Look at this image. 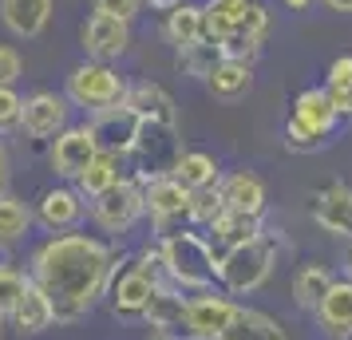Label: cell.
<instances>
[{
  "label": "cell",
  "mask_w": 352,
  "mask_h": 340,
  "mask_svg": "<svg viewBox=\"0 0 352 340\" xmlns=\"http://www.w3.org/2000/svg\"><path fill=\"white\" fill-rule=\"evenodd\" d=\"M115 273V253L87 234H56L36 249L32 281L48 293L56 324L83 321L107 293Z\"/></svg>",
  "instance_id": "cell-1"
},
{
  "label": "cell",
  "mask_w": 352,
  "mask_h": 340,
  "mask_svg": "<svg viewBox=\"0 0 352 340\" xmlns=\"http://www.w3.org/2000/svg\"><path fill=\"white\" fill-rule=\"evenodd\" d=\"M159 253H162L166 281H170L175 289L202 293L218 281V253H214V245H210L202 234H194V229H170V234H162Z\"/></svg>",
  "instance_id": "cell-2"
},
{
  "label": "cell",
  "mask_w": 352,
  "mask_h": 340,
  "mask_svg": "<svg viewBox=\"0 0 352 340\" xmlns=\"http://www.w3.org/2000/svg\"><path fill=\"white\" fill-rule=\"evenodd\" d=\"M273 261H277V238L273 234H257V238L226 249L222 258H218V281L234 297H245V293L261 289L270 281Z\"/></svg>",
  "instance_id": "cell-3"
},
{
  "label": "cell",
  "mask_w": 352,
  "mask_h": 340,
  "mask_svg": "<svg viewBox=\"0 0 352 340\" xmlns=\"http://www.w3.org/2000/svg\"><path fill=\"white\" fill-rule=\"evenodd\" d=\"M336 107L324 87H309L293 99V111L285 119V143L293 150H317V146L329 143V135L336 127Z\"/></svg>",
  "instance_id": "cell-4"
},
{
  "label": "cell",
  "mask_w": 352,
  "mask_h": 340,
  "mask_svg": "<svg viewBox=\"0 0 352 340\" xmlns=\"http://www.w3.org/2000/svg\"><path fill=\"white\" fill-rule=\"evenodd\" d=\"M127 99V83L119 71H111L99 60H87V64L72 67L67 76V103H76L83 111H107V107H119Z\"/></svg>",
  "instance_id": "cell-5"
},
{
  "label": "cell",
  "mask_w": 352,
  "mask_h": 340,
  "mask_svg": "<svg viewBox=\"0 0 352 340\" xmlns=\"http://www.w3.org/2000/svg\"><path fill=\"white\" fill-rule=\"evenodd\" d=\"M131 155L139 159V174H143V182L170 174L175 162H178V155H182V146H178V123L143 119V123H139V139H135V146H131Z\"/></svg>",
  "instance_id": "cell-6"
},
{
  "label": "cell",
  "mask_w": 352,
  "mask_h": 340,
  "mask_svg": "<svg viewBox=\"0 0 352 340\" xmlns=\"http://www.w3.org/2000/svg\"><path fill=\"white\" fill-rule=\"evenodd\" d=\"M143 214H146L143 186H135V182H115L111 190H103V194L91 198V218L107 234H127Z\"/></svg>",
  "instance_id": "cell-7"
},
{
  "label": "cell",
  "mask_w": 352,
  "mask_h": 340,
  "mask_svg": "<svg viewBox=\"0 0 352 340\" xmlns=\"http://www.w3.org/2000/svg\"><path fill=\"white\" fill-rule=\"evenodd\" d=\"M238 305L214 289H202L186 297V340H218L230 328Z\"/></svg>",
  "instance_id": "cell-8"
},
{
  "label": "cell",
  "mask_w": 352,
  "mask_h": 340,
  "mask_svg": "<svg viewBox=\"0 0 352 340\" xmlns=\"http://www.w3.org/2000/svg\"><path fill=\"white\" fill-rule=\"evenodd\" d=\"M139 115L131 111L127 103H119V107H107V111H96L87 119V131H91V139L103 155H131V146L139 139Z\"/></svg>",
  "instance_id": "cell-9"
},
{
  "label": "cell",
  "mask_w": 352,
  "mask_h": 340,
  "mask_svg": "<svg viewBox=\"0 0 352 340\" xmlns=\"http://www.w3.org/2000/svg\"><path fill=\"white\" fill-rule=\"evenodd\" d=\"M190 198H194V190H186L175 174H162V179H146L143 182L146 214L159 222L162 234H170V222L190 218Z\"/></svg>",
  "instance_id": "cell-10"
},
{
  "label": "cell",
  "mask_w": 352,
  "mask_h": 340,
  "mask_svg": "<svg viewBox=\"0 0 352 340\" xmlns=\"http://www.w3.org/2000/svg\"><path fill=\"white\" fill-rule=\"evenodd\" d=\"M20 127L32 139H56L60 131H67V95H56V91L28 95L20 111Z\"/></svg>",
  "instance_id": "cell-11"
},
{
  "label": "cell",
  "mask_w": 352,
  "mask_h": 340,
  "mask_svg": "<svg viewBox=\"0 0 352 340\" xmlns=\"http://www.w3.org/2000/svg\"><path fill=\"white\" fill-rule=\"evenodd\" d=\"M96 155H99V146H96V139H91L87 123H83V127H67V131H60L56 143H52V170H56L60 179L76 182Z\"/></svg>",
  "instance_id": "cell-12"
},
{
  "label": "cell",
  "mask_w": 352,
  "mask_h": 340,
  "mask_svg": "<svg viewBox=\"0 0 352 340\" xmlns=\"http://www.w3.org/2000/svg\"><path fill=\"white\" fill-rule=\"evenodd\" d=\"M143 321L155 328V337H170V340H186V297L175 285H159L146 301Z\"/></svg>",
  "instance_id": "cell-13"
},
{
  "label": "cell",
  "mask_w": 352,
  "mask_h": 340,
  "mask_svg": "<svg viewBox=\"0 0 352 340\" xmlns=\"http://www.w3.org/2000/svg\"><path fill=\"white\" fill-rule=\"evenodd\" d=\"M159 289L151 277L139 269V265H131L123 273H111V285H107V297H111V313L115 317H143L146 313V301H151V293Z\"/></svg>",
  "instance_id": "cell-14"
},
{
  "label": "cell",
  "mask_w": 352,
  "mask_h": 340,
  "mask_svg": "<svg viewBox=\"0 0 352 340\" xmlns=\"http://www.w3.org/2000/svg\"><path fill=\"white\" fill-rule=\"evenodd\" d=\"M127 44H131L127 20L96 12V16L83 24V52H87L91 60H99V64H107V60H119V56L127 52Z\"/></svg>",
  "instance_id": "cell-15"
},
{
  "label": "cell",
  "mask_w": 352,
  "mask_h": 340,
  "mask_svg": "<svg viewBox=\"0 0 352 340\" xmlns=\"http://www.w3.org/2000/svg\"><path fill=\"white\" fill-rule=\"evenodd\" d=\"M83 218V194L76 186H56L44 190V198L36 202V222L48 234H72Z\"/></svg>",
  "instance_id": "cell-16"
},
{
  "label": "cell",
  "mask_w": 352,
  "mask_h": 340,
  "mask_svg": "<svg viewBox=\"0 0 352 340\" xmlns=\"http://www.w3.org/2000/svg\"><path fill=\"white\" fill-rule=\"evenodd\" d=\"M313 218H317L320 229H329L336 238H352V190L344 182L324 186L313 198Z\"/></svg>",
  "instance_id": "cell-17"
},
{
  "label": "cell",
  "mask_w": 352,
  "mask_h": 340,
  "mask_svg": "<svg viewBox=\"0 0 352 340\" xmlns=\"http://www.w3.org/2000/svg\"><path fill=\"white\" fill-rule=\"evenodd\" d=\"M218 194H222L226 210H238V214H265V182L250 174V170H234L218 182Z\"/></svg>",
  "instance_id": "cell-18"
},
{
  "label": "cell",
  "mask_w": 352,
  "mask_h": 340,
  "mask_svg": "<svg viewBox=\"0 0 352 340\" xmlns=\"http://www.w3.org/2000/svg\"><path fill=\"white\" fill-rule=\"evenodd\" d=\"M0 16L8 24V32L32 40L48 28L52 20V0H0Z\"/></svg>",
  "instance_id": "cell-19"
},
{
  "label": "cell",
  "mask_w": 352,
  "mask_h": 340,
  "mask_svg": "<svg viewBox=\"0 0 352 340\" xmlns=\"http://www.w3.org/2000/svg\"><path fill=\"white\" fill-rule=\"evenodd\" d=\"M210 234H214V253L222 258L226 249H234V245L250 242L257 234H265L261 229V218L257 214H238V210H222L214 222H210Z\"/></svg>",
  "instance_id": "cell-20"
},
{
  "label": "cell",
  "mask_w": 352,
  "mask_h": 340,
  "mask_svg": "<svg viewBox=\"0 0 352 340\" xmlns=\"http://www.w3.org/2000/svg\"><path fill=\"white\" fill-rule=\"evenodd\" d=\"M317 321L333 340L349 337L352 332V281H333L329 297H324L320 308H317Z\"/></svg>",
  "instance_id": "cell-21"
},
{
  "label": "cell",
  "mask_w": 352,
  "mask_h": 340,
  "mask_svg": "<svg viewBox=\"0 0 352 340\" xmlns=\"http://www.w3.org/2000/svg\"><path fill=\"white\" fill-rule=\"evenodd\" d=\"M12 324H16L20 337H36V332H44V328H52L56 324V313H52V301L48 293L40 289V285H28V293L20 297V305L12 308Z\"/></svg>",
  "instance_id": "cell-22"
},
{
  "label": "cell",
  "mask_w": 352,
  "mask_h": 340,
  "mask_svg": "<svg viewBox=\"0 0 352 340\" xmlns=\"http://www.w3.org/2000/svg\"><path fill=\"white\" fill-rule=\"evenodd\" d=\"M127 103L131 111L139 115V119H159V123H178V107L175 99L162 91L159 83H135L127 87Z\"/></svg>",
  "instance_id": "cell-23"
},
{
  "label": "cell",
  "mask_w": 352,
  "mask_h": 340,
  "mask_svg": "<svg viewBox=\"0 0 352 340\" xmlns=\"http://www.w3.org/2000/svg\"><path fill=\"white\" fill-rule=\"evenodd\" d=\"M218 340H289L281 321H273L270 313H257V308H241L234 313V321Z\"/></svg>",
  "instance_id": "cell-24"
},
{
  "label": "cell",
  "mask_w": 352,
  "mask_h": 340,
  "mask_svg": "<svg viewBox=\"0 0 352 340\" xmlns=\"http://www.w3.org/2000/svg\"><path fill=\"white\" fill-rule=\"evenodd\" d=\"M186 190H206V186H218L222 182V170H218V159L206 155V150H182L170 170Z\"/></svg>",
  "instance_id": "cell-25"
},
{
  "label": "cell",
  "mask_w": 352,
  "mask_h": 340,
  "mask_svg": "<svg viewBox=\"0 0 352 340\" xmlns=\"http://www.w3.org/2000/svg\"><path fill=\"white\" fill-rule=\"evenodd\" d=\"M206 87L214 99L234 103V99H241L254 87V67L245 64V60H222V64L214 67V76L206 80Z\"/></svg>",
  "instance_id": "cell-26"
},
{
  "label": "cell",
  "mask_w": 352,
  "mask_h": 340,
  "mask_svg": "<svg viewBox=\"0 0 352 340\" xmlns=\"http://www.w3.org/2000/svg\"><path fill=\"white\" fill-rule=\"evenodd\" d=\"M329 289H333V273L324 265H301L293 273V305L305 308V313H317Z\"/></svg>",
  "instance_id": "cell-27"
},
{
  "label": "cell",
  "mask_w": 352,
  "mask_h": 340,
  "mask_svg": "<svg viewBox=\"0 0 352 340\" xmlns=\"http://www.w3.org/2000/svg\"><path fill=\"white\" fill-rule=\"evenodd\" d=\"M250 8V0H210L202 8V40H226V36L238 28L241 12Z\"/></svg>",
  "instance_id": "cell-28"
},
{
  "label": "cell",
  "mask_w": 352,
  "mask_h": 340,
  "mask_svg": "<svg viewBox=\"0 0 352 340\" xmlns=\"http://www.w3.org/2000/svg\"><path fill=\"white\" fill-rule=\"evenodd\" d=\"M115 182H123L119 179V159L99 150L96 159L87 162V170L76 179V190H80L83 198H96V194H103V190H111Z\"/></svg>",
  "instance_id": "cell-29"
},
{
  "label": "cell",
  "mask_w": 352,
  "mask_h": 340,
  "mask_svg": "<svg viewBox=\"0 0 352 340\" xmlns=\"http://www.w3.org/2000/svg\"><path fill=\"white\" fill-rule=\"evenodd\" d=\"M166 40L178 52L202 40V8L198 4H178L175 12H166Z\"/></svg>",
  "instance_id": "cell-30"
},
{
  "label": "cell",
  "mask_w": 352,
  "mask_h": 340,
  "mask_svg": "<svg viewBox=\"0 0 352 340\" xmlns=\"http://www.w3.org/2000/svg\"><path fill=\"white\" fill-rule=\"evenodd\" d=\"M222 60H226L222 44H214V40H198V44L178 52V67H182L186 76H194V80H210L214 67L222 64Z\"/></svg>",
  "instance_id": "cell-31"
},
{
  "label": "cell",
  "mask_w": 352,
  "mask_h": 340,
  "mask_svg": "<svg viewBox=\"0 0 352 340\" xmlns=\"http://www.w3.org/2000/svg\"><path fill=\"white\" fill-rule=\"evenodd\" d=\"M32 218H36V214L28 210L20 198L0 194V242H4V245L20 242V238L28 234V226H32Z\"/></svg>",
  "instance_id": "cell-32"
},
{
  "label": "cell",
  "mask_w": 352,
  "mask_h": 340,
  "mask_svg": "<svg viewBox=\"0 0 352 340\" xmlns=\"http://www.w3.org/2000/svg\"><path fill=\"white\" fill-rule=\"evenodd\" d=\"M28 285H32V277L16 273L12 265L0 269V317H12V308L20 305V297L28 293Z\"/></svg>",
  "instance_id": "cell-33"
},
{
  "label": "cell",
  "mask_w": 352,
  "mask_h": 340,
  "mask_svg": "<svg viewBox=\"0 0 352 340\" xmlns=\"http://www.w3.org/2000/svg\"><path fill=\"white\" fill-rule=\"evenodd\" d=\"M222 194H218V186H206V190H194L190 198V222H198V226H210L218 214H222Z\"/></svg>",
  "instance_id": "cell-34"
},
{
  "label": "cell",
  "mask_w": 352,
  "mask_h": 340,
  "mask_svg": "<svg viewBox=\"0 0 352 340\" xmlns=\"http://www.w3.org/2000/svg\"><path fill=\"white\" fill-rule=\"evenodd\" d=\"M324 87H329V91H344V95H352V56H340V60L329 64V80H324Z\"/></svg>",
  "instance_id": "cell-35"
},
{
  "label": "cell",
  "mask_w": 352,
  "mask_h": 340,
  "mask_svg": "<svg viewBox=\"0 0 352 340\" xmlns=\"http://www.w3.org/2000/svg\"><path fill=\"white\" fill-rule=\"evenodd\" d=\"M20 71H24V60H20L16 48H4L0 44V87H12L20 80Z\"/></svg>",
  "instance_id": "cell-36"
},
{
  "label": "cell",
  "mask_w": 352,
  "mask_h": 340,
  "mask_svg": "<svg viewBox=\"0 0 352 340\" xmlns=\"http://www.w3.org/2000/svg\"><path fill=\"white\" fill-rule=\"evenodd\" d=\"M20 111H24V99L12 87H0V127H16Z\"/></svg>",
  "instance_id": "cell-37"
},
{
  "label": "cell",
  "mask_w": 352,
  "mask_h": 340,
  "mask_svg": "<svg viewBox=\"0 0 352 340\" xmlns=\"http://www.w3.org/2000/svg\"><path fill=\"white\" fill-rule=\"evenodd\" d=\"M139 4L143 0H96V12H103V16H119V20H135L139 16Z\"/></svg>",
  "instance_id": "cell-38"
},
{
  "label": "cell",
  "mask_w": 352,
  "mask_h": 340,
  "mask_svg": "<svg viewBox=\"0 0 352 340\" xmlns=\"http://www.w3.org/2000/svg\"><path fill=\"white\" fill-rule=\"evenodd\" d=\"M146 4H151L155 12H175L178 4H186V0H146Z\"/></svg>",
  "instance_id": "cell-39"
},
{
  "label": "cell",
  "mask_w": 352,
  "mask_h": 340,
  "mask_svg": "<svg viewBox=\"0 0 352 340\" xmlns=\"http://www.w3.org/2000/svg\"><path fill=\"white\" fill-rule=\"evenodd\" d=\"M324 8H333V12H352V0H324Z\"/></svg>",
  "instance_id": "cell-40"
},
{
  "label": "cell",
  "mask_w": 352,
  "mask_h": 340,
  "mask_svg": "<svg viewBox=\"0 0 352 340\" xmlns=\"http://www.w3.org/2000/svg\"><path fill=\"white\" fill-rule=\"evenodd\" d=\"M8 265H12V261H8V245L0 242V269H8Z\"/></svg>",
  "instance_id": "cell-41"
},
{
  "label": "cell",
  "mask_w": 352,
  "mask_h": 340,
  "mask_svg": "<svg viewBox=\"0 0 352 340\" xmlns=\"http://www.w3.org/2000/svg\"><path fill=\"white\" fill-rule=\"evenodd\" d=\"M289 8H309V4H313V0H285Z\"/></svg>",
  "instance_id": "cell-42"
},
{
  "label": "cell",
  "mask_w": 352,
  "mask_h": 340,
  "mask_svg": "<svg viewBox=\"0 0 352 340\" xmlns=\"http://www.w3.org/2000/svg\"><path fill=\"white\" fill-rule=\"evenodd\" d=\"M0 170H8V155H4V146H0Z\"/></svg>",
  "instance_id": "cell-43"
},
{
  "label": "cell",
  "mask_w": 352,
  "mask_h": 340,
  "mask_svg": "<svg viewBox=\"0 0 352 340\" xmlns=\"http://www.w3.org/2000/svg\"><path fill=\"white\" fill-rule=\"evenodd\" d=\"M349 277H352V253H349Z\"/></svg>",
  "instance_id": "cell-44"
},
{
  "label": "cell",
  "mask_w": 352,
  "mask_h": 340,
  "mask_svg": "<svg viewBox=\"0 0 352 340\" xmlns=\"http://www.w3.org/2000/svg\"><path fill=\"white\" fill-rule=\"evenodd\" d=\"M151 340H170V337H151Z\"/></svg>",
  "instance_id": "cell-45"
},
{
  "label": "cell",
  "mask_w": 352,
  "mask_h": 340,
  "mask_svg": "<svg viewBox=\"0 0 352 340\" xmlns=\"http://www.w3.org/2000/svg\"><path fill=\"white\" fill-rule=\"evenodd\" d=\"M0 328H4V317H0Z\"/></svg>",
  "instance_id": "cell-46"
},
{
  "label": "cell",
  "mask_w": 352,
  "mask_h": 340,
  "mask_svg": "<svg viewBox=\"0 0 352 340\" xmlns=\"http://www.w3.org/2000/svg\"><path fill=\"white\" fill-rule=\"evenodd\" d=\"M344 340H352V332H349V337H344Z\"/></svg>",
  "instance_id": "cell-47"
}]
</instances>
